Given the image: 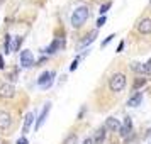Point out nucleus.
I'll list each match as a JSON object with an SVG mask.
<instances>
[{
    "label": "nucleus",
    "mask_w": 151,
    "mask_h": 144,
    "mask_svg": "<svg viewBox=\"0 0 151 144\" xmlns=\"http://www.w3.org/2000/svg\"><path fill=\"white\" fill-rule=\"evenodd\" d=\"M87 19H88V7L82 5V7H78V9L73 10L71 26H73V27H80V26H83V24L87 22Z\"/></svg>",
    "instance_id": "nucleus-1"
},
{
    "label": "nucleus",
    "mask_w": 151,
    "mask_h": 144,
    "mask_svg": "<svg viewBox=\"0 0 151 144\" xmlns=\"http://www.w3.org/2000/svg\"><path fill=\"white\" fill-rule=\"evenodd\" d=\"M109 87L112 92H122L126 87V75L124 73H114L109 80Z\"/></svg>",
    "instance_id": "nucleus-2"
},
{
    "label": "nucleus",
    "mask_w": 151,
    "mask_h": 144,
    "mask_svg": "<svg viewBox=\"0 0 151 144\" xmlns=\"http://www.w3.org/2000/svg\"><path fill=\"white\" fill-rule=\"evenodd\" d=\"M53 80H55V73H53V71H44V73L39 76L37 85H39L41 88H49L51 83H53Z\"/></svg>",
    "instance_id": "nucleus-3"
},
{
    "label": "nucleus",
    "mask_w": 151,
    "mask_h": 144,
    "mask_svg": "<svg viewBox=\"0 0 151 144\" xmlns=\"http://www.w3.org/2000/svg\"><path fill=\"white\" fill-rule=\"evenodd\" d=\"M14 95H15L14 85H10V83H4V85H0V97H2V98H12Z\"/></svg>",
    "instance_id": "nucleus-4"
},
{
    "label": "nucleus",
    "mask_w": 151,
    "mask_h": 144,
    "mask_svg": "<svg viewBox=\"0 0 151 144\" xmlns=\"http://www.w3.org/2000/svg\"><path fill=\"white\" fill-rule=\"evenodd\" d=\"M21 64L24 66V68H31V66H34V56H32V53L31 51H22L21 54Z\"/></svg>",
    "instance_id": "nucleus-5"
},
{
    "label": "nucleus",
    "mask_w": 151,
    "mask_h": 144,
    "mask_svg": "<svg viewBox=\"0 0 151 144\" xmlns=\"http://www.w3.org/2000/svg\"><path fill=\"white\" fill-rule=\"evenodd\" d=\"M137 31L141 34H151V19L146 17V19H141L137 22Z\"/></svg>",
    "instance_id": "nucleus-6"
},
{
    "label": "nucleus",
    "mask_w": 151,
    "mask_h": 144,
    "mask_svg": "<svg viewBox=\"0 0 151 144\" xmlns=\"http://www.w3.org/2000/svg\"><path fill=\"white\" fill-rule=\"evenodd\" d=\"M12 124V117L9 112L5 110H0V129H9Z\"/></svg>",
    "instance_id": "nucleus-7"
},
{
    "label": "nucleus",
    "mask_w": 151,
    "mask_h": 144,
    "mask_svg": "<svg viewBox=\"0 0 151 144\" xmlns=\"http://www.w3.org/2000/svg\"><path fill=\"white\" fill-rule=\"evenodd\" d=\"M49 109H51V102H46L44 107H42V112H41V115H39V119L36 120V129H39L42 124H44V120H46V117L49 114Z\"/></svg>",
    "instance_id": "nucleus-8"
},
{
    "label": "nucleus",
    "mask_w": 151,
    "mask_h": 144,
    "mask_svg": "<svg viewBox=\"0 0 151 144\" xmlns=\"http://www.w3.org/2000/svg\"><path fill=\"white\" fill-rule=\"evenodd\" d=\"M131 69H132L134 73L143 75V76H146L148 73H150L148 68H146V64H143V63H139V61H132V63H131Z\"/></svg>",
    "instance_id": "nucleus-9"
},
{
    "label": "nucleus",
    "mask_w": 151,
    "mask_h": 144,
    "mask_svg": "<svg viewBox=\"0 0 151 144\" xmlns=\"http://www.w3.org/2000/svg\"><path fill=\"white\" fill-rule=\"evenodd\" d=\"M131 129H132V120H131V117H126L124 119V125H121V129H119V134L122 137H127Z\"/></svg>",
    "instance_id": "nucleus-10"
},
{
    "label": "nucleus",
    "mask_w": 151,
    "mask_h": 144,
    "mask_svg": "<svg viewBox=\"0 0 151 144\" xmlns=\"http://www.w3.org/2000/svg\"><path fill=\"white\" fill-rule=\"evenodd\" d=\"M105 129H109V130H119L121 129V122L117 120L116 117H109L107 120H105V125H104Z\"/></svg>",
    "instance_id": "nucleus-11"
},
{
    "label": "nucleus",
    "mask_w": 151,
    "mask_h": 144,
    "mask_svg": "<svg viewBox=\"0 0 151 144\" xmlns=\"http://www.w3.org/2000/svg\"><path fill=\"white\" fill-rule=\"evenodd\" d=\"M32 120H34V114H31V112H29L27 115H26V120H24V127H22V134H24V136H26L29 130H31Z\"/></svg>",
    "instance_id": "nucleus-12"
},
{
    "label": "nucleus",
    "mask_w": 151,
    "mask_h": 144,
    "mask_svg": "<svg viewBox=\"0 0 151 144\" xmlns=\"http://www.w3.org/2000/svg\"><path fill=\"white\" fill-rule=\"evenodd\" d=\"M141 100H143V93H141V92H136V93L127 100V105H129V107H137V105L141 103Z\"/></svg>",
    "instance_id": "nucleus-13"
},
{
    "label": "nucleus",
    "mask_w": 151,
    "mask_h": 144,
    "mask_svg": "<svg viewBox=\"0 0 151 144\" xmlns=\"http://www.w3.org/2000/svg\"><path fill=\"white\" fill-rule=\"evenodd\" d=\"M61 46H63V39H55V41H53V42L48 46L46 53H48V54H53V53H56V51L61 48Z\"/></svg>",
    "instance_id": "nucleus-14"
},
{
    "label": "nucleus",
    "mask_w": 151,
    "mask_h": 144,
    "mask_svg": "<svg viewBox=\"0 0 151 144\" xmlns=\"http://www.w3.org/2000/svg\"><path fill=\"white\" fill-rule=\"evenodd\" d=\"M95 37H97V31H92V32H90V34L87 36V37H85L82 42H80V48H85V46H88L90 42L95 41Z\"/></svg>",
    "instance_id": "nucleus-15"
},
{
    "label": "nucleus",
    "mask_w": 151,
    "mask_h": 144,
    "mask_svg": "<svg viewBox=\"0 0 151 144\" xmlns=\"http://www.w3.org/2000/svg\"><path fill=\"white\" fill-rule=\"evenodd\" d=\"M104 139H105V127H100V129L95 132V137H93L92 141H93L95 144H100Z\"/></svg>",
    "instance_id": "nucleus-16"
},
{
    "label": "nucleus",
    "mask_w": 151,
    "mask_h": 144,
    "mask_svg": "<svg viewBox=\"0 0 151 144\" xmlns=\"http://www.w3.org/2000/svg\"><path fill=\"white\" fill-rule=\"evenodd\" d=\"M21 44H22V37L21 36H17V37L14 39V42H10V53H12V51H19Z\"/></svg>",
    "instance_id": "nucleus-17"
},
{
    "label": "nucleus",
    "mask_w": 151,
    "mask_h": 144,
    "mask_svg": "<svg viewBox=\"0 0 151 144\" xmlns=\"http://www.w3.org/2000/svg\"><path fill=\"white\" fill-rule=\"evenodd\" d=\"M76 143H78V137H76L75 134H70V136L65 139V143L63 144H76Z\"/></svg>",
    "instance_id": "nucleus-18"
},
{
    "label": "nucleus",
    "mask_w": 151,
    "mask_h": 144,
    "mask_svg": "<svg viewBox=\"0 0 151 144\" xmlns=\"http://www.w3.org/2000/svg\"><path fill=\"white\" fill-rule=\"evenodd\" d=\"M10 42H12V36H5V46H4V48H5V53H10Z\"/></svg>",
    "instance_id": "nucleus-19"
},
{
    "label": "nucleus",
    "mask_w": 151,
    "mask_h": 144,
    "mask_svg": "<svg viewBox=\"0 0 151 144\" xmlns=\"http://www.w3.org/2000/svg\"><path fill=\"white\" fill-rule=\"evenodd\" d=\"M144 83H146V78H137L136 82H134V90H137L139 87H143Z\"/></svg>",
    "instance_id": "nucleus-20"
},
{
    "label": "nucleus",
    "mask_w": 151,
    "mask_h": 144,
    "mask_svg": "<svg viewBox=\"0 0 151 144\" xmlns=\"http://www.w3.org/2000/svg\"><path fill=\"white\" fill-rule=\"evenodd\" d=\"M109 9H110V2H107V4H104V5H102V7H100V14H105V12H107V10H109Z\"/></svg>",
    "instance_id": "nucleus-21"
},
{
    "label": "nucleus",
    "mask_w": 151,
    "mask_h": 144,
    "mask_svg": "<svg viewBox=\"0 0 151 144\" xmlns=\"http://www.w3.org/2000/svg\"><path fill=\"white\" fill-rule=\"evenodd\" d=\"M15 144H29V141H27V137H26V136H22V137L17 139V143H15Z\"/></svg>",
    "instance_id": "nucleus-22"
},
{
    "label": "nucleus",
    "mask_w": 151,
    "mask_h": 144,
    "mask_svg": "<svg viewBox=\"0 0 151 144\" xmlns=\"http://www.w3.org/2000/svg\"><path fill=\"white\" fill-rule=\"evenodd\" d=\"M78 59H80V58H76L75 61L71 63V66H70V71H75V69H76V66H78Z\"/></svg>",
    "instance_id": "nucleus-23"
},
{
    "label": "nucleus",
    "mask_w": 151,
    "mask_h": 144,
    "mask_svg": "<svg viewBox=\"0 0 151 144\" xmlns=\"http://www.w3.org/2000/svg\"><path fill=\"white\" fill-rule=\"evenodd\" d=\"M104 24H105V17H104V15H102V17H100L99 21H97V27H102Z\"/></svg>",
    "instance_id": "nucleus-24"
},
{
    "label": "nucleus",
    "mask_w": 151,
    "mask_h": 144,
    "mask_svg": "<svg viewBox=\"0 0 151 144\" xmlns=\"http://www.w3.org/2000/svg\"><path fill=\"white\" fill-rule=\"evenodd\" d=\"M114 37H116V36H114V34H110L109 37H107V39H105V41L102 42V46H107V44H109V42L112 41V39H114Z\"/></svg>",
    "instance_id": "nucleus-25"
},
{
    "label": "nucleus",
    "mask_w": 151,
    "mask_h": 144,
    "mask_svg": "<svg viewBox=\"0 0 151 144\" xmlns=\"http://www.w3.org/2000/svg\"><path fill=\"white\" fill-rule=\"evenodd\" d=\"M122 49H124V41H121L119 42V46H117V53H121Z\"/></svg>",
    "instance_id": "nucleus-26"
},
{
    "label": "nucleus",
    "mask_w": 151,
    "mask_h": 144,
    "mask_svg": "<svg viewBox=\"0 0 151 144\" xmlns=\"http://www.w3.org/2000/svg\"><path fill=\"white\" fill-rule=\"evenodd\" d=\"M4 66H5V63H4V56L0 54V69H4Z\"/></svg>",
    "instance_id": "nucleus-27"
},
{
    "label": "nucleus",
    "mask_w": 151,
    "mask_h": 144,
    "mask_svg": "<svg viewBox=\"0 0 151 144\" xmlns=\"http://www.w3.org/2000/svg\"><path fill=\"white\" fill-rule=\"evenodd\" d=\"M83 144H93V141H92V137H87V139L83 141Z\"/></svg>",
    "instance_id": "nucleus-28"
},
{
    "label": "nucleus",
    "mask_w": 151,
    "mask_h": 144,
    "mask_svg": "<svg viewBox=\"0 0 151 144\" xmlns=\"http://www.w3.org/2000/svg\"><path fill=\"white\" fill-rule=\"evenodd\" d=\"M146 68H148V71H151V59L148 63H146Z\"/></svg>",
    "instance_id": "nucleus-29"
},
{
    "label": "nucleus",
    "mask_w": 151,
    "mask_h": 144,
    "mask_svg": "<svg viewBox=\"0 0 151 144\" xmlns=\"http://www.w3.org/2000/svg\"><path fill=\"white\" fill-rule=\"evenodd\" d=\"M148 144H151V141H150V143H148Z\"/></svg>",
    "instance_id": "nucleus-30"
}]
</instances>
